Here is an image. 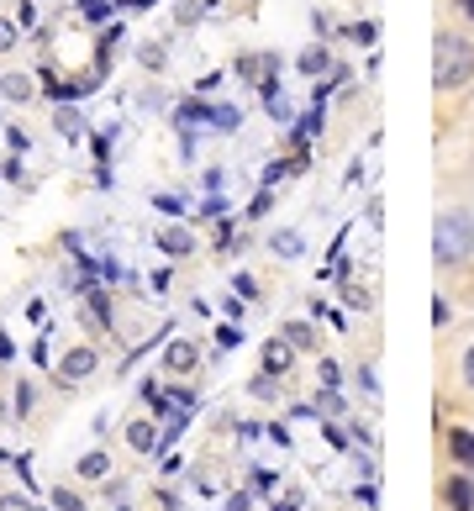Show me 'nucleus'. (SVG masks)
Instances as JSON below:
<instances>
[{
    "label": "nucleus",
    "mask_w": 474,
    "mask_h": 511,
    "mask_svg": "<svg viewBox=\"0 0 474 511\" xmlns=\"http://www.w3.org/2000/svg\"><path fill=\"white\" fill-rule=\"evenodd\" d=\"M432 74H437V90H459L474 74V48L464 37L443 32V37H437V69H432Z\"/></svg>",
    "instance_id": "1"
},
{
    "label": "nucleus",
    "mask_w": 474,
    "mask_h": 511,
    "mask_svg": "<svg viewBox=\"0 0 474 511\" xmlns=\"http://www.w3.org/2000/svg\"><path fill=\"white\" fill-rule=\"evenodd\" d=\"M432 248H437L443 264H459L474 248V217L470 211H448V217L437 222V243H432Z\"/></svg>",
    "instance_id": "2"
},
{
    "label": "nucleus",
    "mask_w": 474,
    "mask_h": 511,
    "mask_svg": "<svg viewBox=\"0 0 474 511\" xmlns=\"http://www.w3.org/2000/svg\"><path fill=\"white\" fill-rule=\"evenodd\" d=\"M95 375V348H69L59 359V380H85Z\"/></svg>",
    "instance_id": "3"
},
{
    "label": "nucleus",
    "mask_w": 474,
    "mask_h": 511,
    "mask_svg": "<svg viewBox=\"0 0 474 511\" xmlns=\"http://www.w3.org/2000/svg\"><path fill=\"white\" fill-rule=\"evenodd\" d=\"M164 364L175 369V375H190L195 364H200V353H195V342H184V338H175L169 348H164Z\"/></svg>",
    "instance_id": "4"
},
{
    "label": "nucleus",
    "mask_w": 474,
    "mask_h": 511,
    "mask_svg": "<svg viewBox=\"0 0 474 511\" xmlns=\"http://www.w3.org/2000/svg\"><path fill=\"white\" fill-rule=\"evenodd\" d=\"M290 353H296V348H290V342H264V375H285V369H290Z\"/></svg>",
    "instance_id": "5"
},
{
    "label": "nucleus",
    "mask_w": 474,
    "mask_h": 511,
    "mask_svg": "<svg viewBox=\"0 0 474 511\" xmlns=\"http://www.w3.org/2000/svg\"><path fill=\"white\" fill-rule=\"evenodd\" d=\"M0 95H5V101H21V106H27V101L37 95V85H32L27 74H5V79H0Z\"/></svg>",
    "instance_id": "6"
},
{
    "label": "nucleus",
    "mask_w": 474,
    "mask_h": 511,
    "mask_svg": "<svg viewBox=\"0 0 474 511\" xmlns=\"http://www.w3.org/2000/svg\"><path fill=\"white\" fill-rule=\"evenodd\" d=\"M159 248H164V253H175V259H184L195 243H190V232H184V227H164V232H159Z\"/></svg>",
    "instance_id": "7"
},
{
    "label": "nucleus",
    "mask_w": 474,
    "mask_h": 511,
    "mask_svg": "<svg viewBox=\"0 0 474 511\" xmlns=\"http://www.w3.org/2000/svg\"><path fill=\"white\" fill-rule=\"evenodd\" d=\"M53 127H59L69 143H74V137H85V121H79V111H74V106H63V101H59V111H53Z\"/></svg>",
    "instance_id": "8"
},
{
    "label": "nucleus",
    "mask_w": 474,
    "mask_h": 511,
    "mask_svg": "<svg viewBox=\"0 0 474 511\" xmlns=\"http://www.w3.org/2000/svg\"><path fill=\"white\" fill-rule=\"evenodd\" d=\"M79 474H85V480H106V474H111V454H101V449L85 454L79 458Z\"/></svg>",
    "instance_id": "9"
},
{
    "label": "nucleus",
    "mask_w": 474,
    "mask_h": 511,
    "mask_svg": "<svg viewBox=\"0 0 474 511\" xmlns=\"http://www.w3.org/2000/svg\"><path fill=\"white\" fill-rule=\"evenodd\" d=\"M127 438H132V449H137V454H148V449L159 443V427H153V422H132V427H127Z\"/></svg>",
    "instance_id": "10"
},
{
    "label": "nucleus",
    "mask_w": 474,
    "mask_h": 511,
    "mask_svg": "<svg viewBox=\"0 0 474 511\" xmlns=\"http://www.w3.org/2000/svg\"><path fill=\"white\" fill-rule=\"evenodd\" d=\"M327 69H332L327 48H306V54H300V74H311V79H316V74H327Z\"/></svg>",
    "instance_id": "11"
},
{
    "label": "nucleus",
    "mask_w": 474,
    "mask_h": 511,
    "mask_svg": "<svg viewBox=\"0 0 474 511\" xmlns=\"http://www.w3.org/2000/svg\"><path fill=\"white\" fill-rule=\"evenodd\" d=\"M448 501H454V511H474V485L470 480H448Z\"/></svg>",
    "instance_id": "12"
},
{
    "label": "nucleus",
    "mask_w": 474,
    "mask_h": 511,
    "mask_svg": "<svg viewBox=\"0 0 474 511\" xmlns=\"http://www.w3.org/2000/svg\"><path fill=\"white\" fill-rule=\"evenodd\" d=\"M285 342H290V348H316V327H311V322H290V327H285Z\"/></svg>",
    "instance_id": "13"
},
{
    "label": "nucleus",
    "mask_w": 474,
    "mask_h": 511,
    "mask_svg": "<svg viewBox=\"0 0 474 511\" xmlns=\"http://www.w3.org/2000/svg\"><path fill=\"white\" fill-rule=\"evenodd\" d=\"M300 248H306V243H300V232H274V253H280V259H300Z\"/></svg>",
    "instance_id": "14"
},
{
    "label": "nucleus",
    "mask_w": 474,
    "mask_h": 511,
    "mask_svg": "<svg viewBox=\"0 0 474 511\" xmlns=\"http://www.w3.org/2000/svg\"><path fill=\"white\" fill-rule=\"evenodd\" d=\"M448 449H454L459 464H474V438H470V433H448Z\"/></svg>",
    "instance_id": "15"
},
{
    "label": "nucleus",
    "mask_w": 474,
    "mask_h": 511,
    "mask_svg": "<svg viewBox=\"0 0 474 511\" xmlns=\"http://www.w3.org/2000/svg\"><path fill=\"white\" fill-rule=\"evenodd\" d=\"M206 121H211V127H222V132H233L242 116H237V106H211V111H206Z\"/></svg>",
    "instance_id": "16"
},
{
    "label": "nucleus",
    "mask_w": 474,
    "mask_h": 511,
    "mask_svg": "<svg viewBox=\"0 0 474 511\" xmlns=\"http://www.w3.org/2000/svg\"><path fill=\"white\" fill-rule=\"evenodd\" d=\"M16 43H21V27L16 21H0V54H11Z\"/></svg>",
    "instance_id": "17"
},
{
    "label": "nucleus",
    "mask_w": 474,
    "mask_h": 511,
    "mask_svg": "<svg viewBox=\"0 0 474 511\" xmlns=\"http://www.w3.org/2000/svg\"><path fill=\"white\" fill-rule=\"evenodd\" d=\"M53 507H59V511H85V501H79L74 490H63V485H59V490H53Z\"/></svg>",
    "instance_id": "18"
},
{
    "label": "nucleus",
    "mask_w": 474,
    "mask_h": 511,
    "mask_svg": "<svg viewBox=\"0 0 474 511\" xmlns=\"http://www.w3.org/2000/svg\"><path fill=\"white\" fill-rule=\"evenodd\" d=\"M137 58H143V69H164V48H159V43H148V48H137Z\"/></svg>",
    "instance_id": "19"
},
{
    "label": "nucleus",
    "mask_w": 474,
    "mask_h": 511,
    "mask_svg": "<svg viewBox=\"0 0 474 511\" xmlns=\"http://www.w3.org/2000/svg\"><path fill=\"white\" fill-rule=\"evenodd\" d=\"M79 11H85V16H90V21H101V16H106V11H111V5H106V0H79Z\"/></svg>",
    "instance_id": "20"
},
{
    "label": "nucleus",
    "mask_w": 474,
    "mask_h": 511,
    "mask_svg": "<svg viewBox=\"0 0 474 511\" xmlns=\"http://www.w3.org/2000/svg\"><path fill=\"white\" fill-rule=\"evenodd\" d=\"M0 511H37L27 496H0Z\"/></svg>",
    "instance_id": "21"
},
{
    "label": "nucleus",
    "mask_w": 474,
    "mask_h": 511,
    "mask_svg": "<svg viewBox=\"0 0 474 511\" xmlns=\"http://www.w3.org/2000/svg\"><path fill=\"white\" fill-rule=\"evenodd\" d=\"M464 380L474 385V348H470V359H464Z\"/></svg>",
    "instance_id": "22"
},
{
    "label": "nucleus",
    "mask_w": 474,
    "mask_h": 511,
    "mask_svg": "<svg viewBox=\"0 0 474 511\" xmlns=\"http://www.w3.org/2000/svg\"><path fill=\"white\" fill-rule=\"evenodd\" d=\"M464 11H470V16H474V0H464Z\"/></svg>",
    "instance_id": "23"
}]
</instances>
